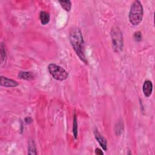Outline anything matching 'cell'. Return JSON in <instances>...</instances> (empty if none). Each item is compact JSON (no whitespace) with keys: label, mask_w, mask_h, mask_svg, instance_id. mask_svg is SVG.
<instances>
[{"label":"cell","mask_w":155,"mask_h":155,"mask_svg":"<svg viewBox=\"0 0 155 155\" xmlns=\"http://www.w3.org/2000/svg\"><path fill=\"white\" fill-rule=\"evenodd\" d=\"M70 42L76 54L85 63L87 61L85 56V45L83 36L81 30L78 28H73L69 35Z\"/></svg>","instance_id":"6da1fadb"},{"label":"cell","mask_w":155,"mask_h":155,"mask_svg":"<svg viewBox=\"0 0 155 155\" xmlns=\"http://www.w3.org/2000/svg\"><path fill=\"white\" fill-rule=\"evenodd\" d=\"M143 15V10L142 4L139 1H134L131 6L129 12V21L134 25L141 22Z\"/></svg>","instance_id":"7a4b0ae2"},{"label":"cell","mask_w":155,"mask_h":155,"mask_svg":"<svg viewBox=\"0 0 155 155\" xmlns=\"http://www.w3.org/2000/svg\"><path fill=\"white\" fill-rule=\"evenodd\" d=\"M48 70L52 77L58 81H64L68 76V73L65 70L54 64H49Z\"/></svg>","instance_id":"3957f363"},{"label":"cell","mask_w":155,"mask_h":155,"mask_svg":"<svg viewBox=\"0 0 155 155\" xmlns=\"http://www.w3.org/2000/svg\"><path fill=\"white\" fill-rule=\"evenodd\" d=\"M111 36L114 51L120 52L123 48V37L119 28L117 27L113 28L111 31Z\"/></svg>","instance_id":"277c9868"},{"label":"cell","mask_w":155,"mask_h":155,"mask_svg":"<svg viewBox=\"0 0 155 155\" xmlns=\"http://www.w3.org/2000/svg\"><path fill=\"white\" fill-rule=\"evenodd\" d=\"M0 84L1 85L5 87H15L18 85L17 81L4 76H1Z\"/></svg>","instance_id":"5b68a950"},{"label":"cell","mask_w":155,"mask_h":155,"mask_svg":"<svg viewBox=\"0 0 155 155\" xmlns=\"http://www.w3.org/2000/svg\"><path fill=\"white\" fill-rule=\"evenodd\" d=\"M94 136L97 141L99 142L100 145L102 147V149L104 151H106L107 149V142L105 137L101 135V134L97 130H95L94 131Z\"/></svg>","instance_id":"8992f818"},{"label":"cell","mask_w":155,"mask_h":155,"mask_svg":"<svg viewBox=\"0 0 155 155\" xmlns=\"http://www.w3.org/2000/svg\"><path fill=\"white\" fill-rule=\"evenodd\" d=\"M142 90L143 94L146 97H149L151 96L153 91V84L151 81L147 80L144 82L142 87Z\"/></svg>","instance_id":"52a82bcc"},{"label":"cell","mask_w":155,"mask_h":155,"mask_svg":"<svg viewBox=\"0 0 155 155\" xmlns=\"http://www.w3.org/2000/svg\"><path fill=\"white\" fill-rule=\"evenodd\" d=\"M39 19L42 24L46 25L50 21V15L47 12L42 11L39 14Z\"/></svg>","instance_id":"ba28073f"},{"label":"cell","mask_w":155,"mask_h":155,"mask_svg":"<svg viewBox=\"0 0 155 155\" xmlns=\"http://www.w3.org/2000/svg\"><path fill=\"white\" fill-rule=\"evenodd\" d=\"M18 77L22 79L30 81L33 79L34 76L33 74L30 71H21L18 74Z\"/></svg>","instance_id":"9c48e42d"},{"label":"cell","mask_w":155,"mask_h":155,"mask_svg":"<svg viewBox=\"0 0 155 155\" xmlns=\"http://www.w3.org/2000/svg\"><path fill=\"white\" fill-rule=\"evenodd\" d=\"M7 59V53H6V48L4 43H1V65L5 62Z\"/></svg>","instance_id":"30bf717a"},{"label":"cell","mask_w":155,"mask_h":155,"mask_svg":"<svg viewBox=\"0 0 155 155\" xmlns=\"http://www.w3.org/2000/svg\"><path fill=\"white\" fill-rule=\"evenodd\" d=\"M59 2L61 7L66 11L69 12L71 7V3L70 1L66 0V1H59Z\"/></svg>","instance_id":"8fae6325"},{"label":"cell","mask_w":155,"mask_h":155,"mask_svg":"<svg viewBox=\"0 0 155 155\" xmlns=\"http://www.w3.org/2000/svg\"><path fill=\"white\" fill-rule=\"evenodd\" d=\"M28 154H36V149L35 142L30 141L28 145Z\"/></svg>","instance_id":"7c38bea8"},{"label":"cell","mask_w":155,"mask_h":155,"mask_svg":"<svg viewBox=\"0 0 155 155\" xmlns=\"http://www.w3.org/2000/svg\"><path fill=\"white\" fill-rule=\"evenodd\" d=\"M73 135L75 139H77L78 137V122L76 117L74 115V119H73Z\"/></svg>","instance_id":"4fadbf2b"},{"label":"cell","mask_w":155,"mask_h":155,"mask_svg":"<svg viewBox=\"0 0 155 155\" xmlns=\"http://www.w3.org/2000/svg\"><path fill=\"white\" fill-rule=\"evenodd\" d=\"M134 38L136 41H140L142 39V35L140 31H137L134 34Z\"/></svg>","instance_id":"5bb4252c"},{"label":"cell","mask_w":155,"mask_h":155,"mask_svg":"<svg viewBox=\"0 0 155 155\" xmlns=\"http://www.w3.org/2000/svg\"><path fill=\"white\" fill-rule=\"evenodd\" d=\"M95 153L96 154H99V155H102L104 153H103V152L102 151V150H101V149H99V148H96L95 149Z\"/></svg>","instance_id":"9a60e30c"}]
</instances>
